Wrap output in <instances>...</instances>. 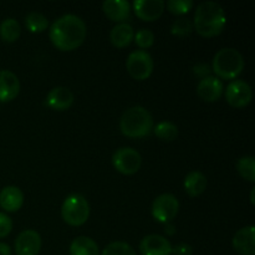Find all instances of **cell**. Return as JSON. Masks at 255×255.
<instances>
[{"instance_id": "1", "label": "cell", "mask_w": 255, "mask_h": 255, "mask_svg": "<svg viewBox=\"0 0 255 255\" xmlns=\"http://www.w3.org/2000/svg\"><path fill=\"white\" fill-rule=\"evenodd\" d=\"M50 40L60 51H72L86 39V25L81 17L67 14L52 22Z\"/></svg>"}, {"instance_id": "2", "label": "cell", "mask_w": 255, "mask_h": 255, "mask_svg": "<svg viewBox=\"0 0 255 255\" xmlns=\"http://www.w3.org/2000/svg\"><path fill=\"white\" fill-rule=\"evenodd\" d=\"M227 17L224 9L214 1H204L197 6L193 26L203 37H214L223 31Z\"/></svg>"}, {"instance_id": "3", "label": "cell", "mask_w": 255, "mask_h": 255, "mask_svg": "<svg viewBox=\"0 0 255 255\" xmlns=\"http://www.w3.org/2000/svg\"><path fill=\"white\" fill-rule=\"evenodd\" d=\"M120 129L129 138H142L153 129V117L144 107H129L120 119Z\"/></svg>"}, {"instance_id": "4", "label": "cell", "mask_w": 255, "mask_h": 255, "mask_svg": "<svg viewBox=\"0 0 255 255\" xmlns=\"http://www.w3.org/2000/svg\"><path fill=\"white\" fill-rule=\"evenodd\" d=\"M244 69V59L241 52L232 47L222 49L214 55L212 71L219 80H234Z\"/></svg>"}, {"instance_id": "5", "label": "cell", "mask_w": 255, "mask_h": 255, "mask_svg": "<svg viewBox=\"0 0 255 255\" xmlns=\"http://www.w3.org/2000/svg\"><path fill=\"white\" fill-rule=\"evenodd\" d=\"M61 217L65 223L72 227H80L90 217V204L84 196L79 193L66 197L61 207Z\"/></svg>"}, {"instance_id": "6", "label": "cell", "mask_w": 255, "mask_h": 255, "mask_svg": "<svg viewBox=\"0 0 255 255\" xmlns=\"http://www.w3.org/2000/svg\"><path fill=\"white\" fill-rule=\"evenodd\" d=\"M112 164L115 169L125 176H132L137 173L142 166V157L136 149L131 147L119 148L112 156Z\"/></svg>"}, {"instance_id": "7", "label": "cell", "mask_w": 255, "mask_h": 255, "mask_svg": "<svg viewBox=\"0 0 255 255\" xmlns=\"http://www.w3.org/2000/svg\"><path fill=\"white\" fill-rule=\"evenodd\" d=\"M126 69L128 74L137 81L147 80L153 71V60L144 50H136L127 57Z\"/></svg>"}, {"instance_id": "8", "label": "cell", "mask_w": 255, "mask_h": 255, "mask_svg": "<svg viewBox=\"0 0 255 255\" xmlns=\"http://www.w3.org/2000/svg\"><path fill=\"white\" fill-rule=\"evenodd\" d=\"M179 211V202L173 194L164 193L157 197L152 203V217L157 222L168 224L176 218Z\"/></svg>"}, {"instance_id": "9", "label": "cell", "mask_w": 255, "mask_h": 255, "mask_svg": "<svg viewBox=\"0 0 255 255\" xmlns=\"http://www.w3.org/2000/svg\"><path fill=\"white\" fill-rule=\"evenodd\" d=\"M253 99V91L248 82L243 80H234L227 86L226 100L234 109H243L248 106Z\"/></svg>"}, {"instance_id": "10", "label": "cell", "mask_w": 255, "mask_h": 255, "mask_svg": "<svg viewBox=\"0 0 255 255\" xmlns=\"http://www.w3.org/2000/svg\"><path fill=\"white\" fill-rule=\"evenodd\" d=\"M133 11L143 21H156L162 16L166 2L163 0H134Z\"/></svg>"}, {"instance_id": "11", "label": "cell", "mask_w": 255, "mask_h": 255, "mask_svg": "<svg viewBox=\"0 0 255 255\" xmlns=\"http://www.w3.org/2000/svg\"><path fill=\"white\" fill-rule=\"evenodd\" d=\"M40 249H41V237L32 229L22 231L15 241L16 255H37Z\"/></svg>"}, {"instance_id": "12", "label": "cell", "mask_w": 255, "mask_h": 255, "mask_svg": "<svg viewBox=\"0 0 255 255\" xmlns=\"http://www.w3.org/2000/svg\"><path fill=\"white\" fill-rule=\"evenodd\" d=\"M172 244L168 239L158 234L146 236L139 243L142 255H172Z\"/></svg>"}, {"instance_id": "13", "label": "cell", "mask_w": 255, "mask_h": 255, "mask_svg": "<svg viewBox=\"0 0 255 255\" xmlns=\"http://www.w3.org/2000/svg\"><path fill=\"white\" fill-rule=\"evenodd\" d=\"M224 91V85L222 80L216 76H207L199 81L197 86V94L203 101L216 102L222 97Z\"/></svg>"}, {"instance_id": "14", "label": "cell", "mask_w": 255, "mask_h": 255, "mask_svg": "<svg viewBox=\"0 0 255 255\" xmlns=\"http://www.w3.org/2000/svg\"><path fill=\"white\" fill-rule=\"evenodd\" d=\"M233 248L241 255H255V228L253 226L239 229L233 237Z\"/></svg>"}, {"instance_id": "15", "label": "cell", "mask_w": 255, "mask_h": 255, "mask_svg": "<svg viewBox=\"0 0 255 255\" xmlns=\"http://www.w3.org/2000/svg\"><path fill=\"white\" fill-rule=\"evenodd\" d=\"M74 104V94L67 87H54L46 96V105L55 111H66Z\"/></svg>"}, {"instance_id": "16", "label": "cell", "mask_w": 255, "mask_h": 255, "mask_svg": "<svg viewBox=\"0 0 255 255\" xmlns=\"http://www.w3.org/2000/svg\"><path fill=\"white\" fill-rule=\"evenodd\" d=\"M20 81L14 72L0 70V102H10L19 95Z\"/></svg>"}, {"instance_id": "17", "label": "cell", "mask_w": 255, "mask_h": 255, "mask_svg": "<svg viewBox=\"0 0 255 255\" xmlns=\"http://www.w3.org/2000/svg\"><path fill=\"white\" fill-rule=\"evenodd\" d=\"M102 10L111 21L121 24L129 17L131 5L126 0H106L102 4Z\"/></svg>"}, {"instance_id": "18", "label": "cell", "mask_w": 255, "mask_h": 255, "mask_svg": "<svg viewBox=\"0 0 255 255\" xmlns=\"http://www.w3.org/2000/svg\"><path fill=\"white\" fill-rule=\"evenodd\" d=\"M24 203V193L15 186L4 187L0 192V207L6 212H17Z\"/></svg>"}, {"instance_id": "19", "label": "cell", "mask_w": 255, "mask_h": 255, "mask_svg": "<svg viewBox=\"0 0 255 255\" xmlns=\"http://www.w3.org/2000/svg\"><path fill=\"white\" fill-rule=\"evenodd\" d=\"M134 37V31L133 27L131 26L127 22H121V24H117L116 26L112 27L111 32H110V40H111V44L115 47H126L133 41Z\"/></svg>"}, {"instance_id": "20", "label": "cell", "mask_w": 255, "mask_h": 255, "mask_svg": "<svg viewBox=\"0 0 255 255\" xmlns=\"http://www.w3.org/2000/svg\"><path fill=\"white\" fill-rule=\"evenodd\" d=\"M184 191L191 197H198L206 191L207 188V178L202 172L193 171L188 173L183 182Z\"/></svg>"}, {"instance_id": "21", "label": "cell", "mask_w": 255, "mask_h": 255, "mask_svg": "<svg viewBox=\"0 0 255 255\" xmlns=\"http://www.w3.org/2000/svg\"><path fill=\"white\" fill-rule=\"evenodd\" d=\"M70 255H100V249L94 239L81 236L70 244Z\"/></svg>"}, {"instance_id": "22", "label": "cell", "mask_w": 255, "mask_h": 255, "mask_svg": "<svg viewBox=\"0 0 255 255\" xmlns=\"http://www.w3.org/2000/svg\"><path fill=\"white\" fill-rule=\"evenodd\" d=\"M21 27L20 24L12 17H7L0 24V37L5 42H15L20 37Z\"/></svg>"}, {"instance_id": "23", "label": "cell", "mask_w": 255, "mask_h": 255, "mask_svg": "<svg viewBox=\"0 0 255 255\" xmlns=\"http://www.w3.org/2000/svg\"><path fill=\"white\" fill-rule=\"evenodd\" d=\"M237 171L242 178L254 183L255 182V159L252 156H243L237 162Z\"/></svg>"}, {"instance_id": "24", "label": "cell", "mask_w": 255, "mask_h": 255, "mask_svg": "<svg viewBox=\"0 0 255 255\" xmlns=\"http://www.w3.org/2000/svg\"><path fill=\"white\" fill-rule=\"evenodd\" d=\"M25 25H26L27 30L34 34H39V32L45 31L49 26V21H47L46 16H44L40 12H30L26 17H25Z\"/></svg>"}, {"instance_id": "25", "label": "cell", "mask_w": 255, "mask_h": 255, "mask_svg": "<svg viewBox=\"0 0 255 255\" xmlns=\"http://www.w3.org/2000/svg\"><path fill=\"white\" fill-rule=\"evenodd\" d=\"M154 134L158 137L161 141L164 142H172L177 138L178 136V127L174 124L168 121L161 122V124L157 125L153 128Z\"/></svg>"}, {"instance_id": "26", "label": "cell", "mask_w": 255, "mask_h": 255, "mask_svg": "<svg viewBox=\"0 0 255 255\" xmlns=\"http://www.w3.org/2000/svg\"><path fill=\"white\" fill-rule=\"evenodd\" d=\"M101 255H137L134 249L125 242H112L104 249Z\"/></svg>"}, {"instance_id": "27", "label": "cell", "mask_w": 255, "mask_h": 255, "mask_svg": "<svg viewBox=\"0 0 255 255\" xmlns=\"http://www.w3.org/2000/svg\"><path fill=\"white\" fill-rule=\"evenodd\" d=\"M167 9L173 15H184L193 7L192 0H169L166 4Z\"/></svg>"}, {"instance_id": "28", "label": "cell", "mask_w": 255, "mask_h": 255, "mask_svg": "<svg viewBox=\"0 0 255 255\" xmlns=\"http://www.w3.org/2000/svg\"><path fill=\"white\" fill-rule=\"evenodd\" d=\"M133 40L139 49H149L154 42V34L148 29H141L136 32Z\"/></svg>"}, {"instance_id": "29", "label": "cell", "mask_w": 255, "mask_h": 255, "mask_svg": "<svg viewBox=\"0 0 255 255\" xmlns=\"http://www.w3.org/2000/svg\"><path fill=\"white\" fill-rule=\"evenodd\" d=\"M192 31H193V24L191 22V20L186 19V17L176 20L171 27V32L176 36H187Z\"/></svg>"}, {"instance_id": "30", "label": "cell", "mask_w": 255, "mask_h": 255, "mask_svg": "<svg viewBox=\"0 0 255 255\" xmlns=\"http://www.w3.org/2000/svg\"><path fill=\"white\" fill-rule=\"evenodd\" d=\"M12 229V221L7 214L0 212V238L9 236Z\"/></svg>"}, {"instance_id": "31", "label": "cell", "mask_w": 255, "mask_h": 255, "mask_svg": "<svg viewBox=\"0 0 255 255\" xmlns=\"http://www.w3.org/2000/svg\"><path fill=\"white\" fill-rule=\"evenodd\" d=\"M192 253H193V249L187 243H179L174 248H172L173 255H192Z\"/></svg>"}, {"instance_id": "32", "label": "cell", "mask_w": 255, "mask_h": 255, "mask_svg": "<svg viewBox=\"0 0 255 255\" xmlns=\"http://www.w3.org/2000/svg\"><path fill=\"white\" fill-rule=\"evenodd\" d=\"M0 255H11V249L6 243H0Z\"/></svg>"}, {"instance_id": "33", "label": "cell", "mask_w": 255, "mask_h": 255, "mask_svg": "<svg viewBox=\"0 0 255 255\" xmlns=\"http://www.w3.org/2000/svg\"><path fill=\"white\" fill-rule=\"evenodd\" d=\"M164 231H166L169 236H173V234L176 233V228H174V227L169 223L166 224V229H164Z\"/></svg>"}, {"instance_id": "34", "label": "cell", "mask_w": 255, "mask_h": 255, "mask_svg": "<svg viewBox=\"0 0 255 255\" xmlns=\"http://www.w3.org/2000/svg\"><path fill=\"white\" fill-rule=\"evenodd\" d=\"M254 193H255V188H252V192H251V202H252V204L255 203V201H254Z\"/></svg>"}]
</instances>
